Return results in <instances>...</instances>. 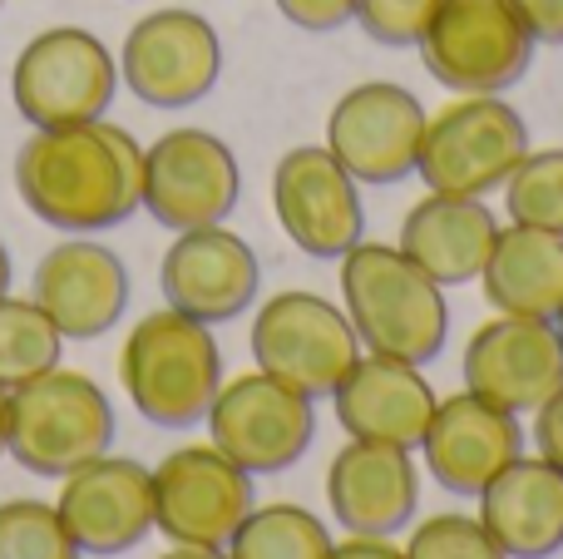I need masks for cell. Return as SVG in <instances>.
<instances>
[{
	"label": "cell",
	"instance_id": "24",
	"mask_svg": "<svg viewBox=\"0 0 563 559\" xmlns=\"http://www.w3.org/2000/svg\"><path fill=\"white\" fill-rule=\"evenodd\" d=\"M485 303L509 317H539L559 322L563 313V238L544 228L509 223L499 228L489 263L479 273Z\"/></svg>",
	"mask_w": 563,
	"mask_h": 559
},
{
	"label": "cell",
	"instance_id": "21",
	"mask_svg": "<svg viewBox=\"0 0 563 559\" xmlns=\"http://www.w3.org/2000/svg\"><path fill=\"white\" fill-rule=\"evenodd\" d=\"M327 505L346 535H400L420 511V465L406 446L346 441L327 465Z\"/></svg>",
	"mask_w": 563,
	"mask_h": 559
},
{
	"label": "cell",
	"instance_id": "4",
	"mask_svg": "<svg viewBox=\"0 0 563 559\" xmlns=\"http://www.w3.org/2000/svg\"><path fill=\"white\" fill-rule=\"evenodd\" d=\"M114 446V406L85 372H55L10 392L5 456L30 475H69Z\"/></svg>",
	"mask_w": 563,
	"mask_h": 559
},
{
	"label": "cell",
	"instance_id": "35",
	"mask_svg": "<svg viewBox=\"0 0 563 559\" xmlns=\"http://www.w3.org/2000/svg\"><path fill=\"white\" fill-rule=\"evenodd\" d=\"M158 559H228V550H208V545H174Z\"/></svg>",
	"mask_w": 563,
	"mask_h": 559
},
{
	"label": "cell",
	"instance_id": "17",
	"mask_svg": "<svg viewBox=\"0 0 563 559\" xmlns=\"http://www.w3.org/2000/svg\"><path fill=\"white\" fill-rule=\"evenodd\" d=\"M30 297L45 307L65 342H95L114 332L129 307V267L109 243L69 233L35 263Z\"/></svg>",
	"mask_w": 563,
	"mask_h": 559
},
{
	"label": "cell",
	"instance_id": "33",
	"mask_svg": "<svg viewBox=\"0 0 563 559\" xmlns=\"http://www.w3.org/2000/svg\"><path fill=\"white\" fill-rule=\"evenodd\" d=\"M539 45H563V0H509Z\"/></svg>",
	"mask_w": 563,
	"mask_h": 559
},
{
	"label": "cell",
	"instance_id": "11",
	"mask_svg": "<svg viewBox=\"0 0 563 559\" xmlns=\"http://www.w3.org/2000/svg\"><path fill=\"white\" fill-rule=\"evenodd\" d=\"M243 198L233 149L208 129H168L144 149V213L168 233L228 223Z\"/></svg>",
	"mask_w": 563,
	"mask_h": 559
},
{
	"label": "cell",
	"instance_id": "22",
	"mask_svg": "<svg viewBox=\"0 0 563 559\" xmlns=\"http://www.w3.org/2000/svg\"><path fill=\"white\" fill-rule=\"evenodd\" d=\"M475 501L479 525L509 559H549L563 550V471L539 451L509 461Z\"/></svg>",
	"mask_w": 563,
	"mask_h": 559
},
{
	"label": "cell",
	"instance_id": "5",
	"mask_svg": "<svg viewBox=\"0 0 563 559\" xmlns=\"http://www.w3.org/2000/svg\"><path fill=\"white\" fill-rule=\"evenodd\" d=\"M529 154V124L505 95H460L426 119L416 174L430 194L489 198Z\"/></svg>",
	"mask_w": 563,
	"mask_h": 559
},
{
	"label": "cell",
	"instance_id": "15",
	"mask_svg": "<svg viewBox=\"0 0 563 559\" xmlns=\"http://www.w3.org/2000/svg\"><path fill=\"white\" fill-rule=\"evenodd\" d=\"M460 376H465V392L515 416H534L563 382V337L554 322H539V317L495 313L465 342Z\"/></svg>",
	"mask_w": 563,
	"mask_h": 559
},
{
	"label": "cell",
	"instance_id": "26",
	"mask_svg": "<svg viewBox=\"0 0 563 559\" xmlns=\"http://www.w3.org/2000/svg\"><path fill=\"white\" fill-rule=\"evenodd\" d=\"M59 352H65V337L35 297H0V392H15L55 372Z\"/></svg>",
	"mask_w": 563,
	"mask_h": 559
},
{
	"label": "cell",
	"instance_id": "34",
	"mask_svg": "<svg viewBox=\"0 0 563 559\" xmlns=\"http://www.w3.org/2000/svg\"><path fill=\"white\" fill-rule=\"evenodd\" d=\"M331 559H406V550L390 545V535H346L331 545Z\"/></svg>",
	"mask_w": 563,
	"mask_h": 559
},
{
	"label": "cell",
	"instance_id": "7",
	"mask_svg": "<svg viewBox=\"0 0 563 559\" xmlns=\"http://www.w3.org/2000/svg\"><path fill=\"white\" fill-rule=\"evenodd\" d=\"M539 40L509 0H440L426 35L416 40L430 79L455 95H505L534 65Z\"/></svg>",
	"mask_w": 563,
	"mask_h": 559
},
{
	"label": "cell",
	"instance_id": "37",
	"mask_svg": "<svg viewBox=\"0 0 563 559\" xmlns=\"http://www.w3.org/2000/svg\"><path fill=\"white\" fill-rule=\"evenodd\" d=\"M5 421H10V392H0V456H5Z\"/></svg>",
	"mask_w": 563,
	"mask_h": 559
},
{
	"label": "cell",
	"instance_id": "23",
	"mask_svg": "<svg viewBox=\"0 0 563 559\" xmlns=\"http://www.w3.org/2000/svg\"><path fill=\"white\" fill-rule=\"evenodd\" d=\"M495 238H499V218L489 213L485 198L426 194L400 223L396 248L416 267H426L440 287H465L479 283Z\"/></svg>",
	"mask_w": 563,
	"mask_h": 559
},
{
	"label": "cell",
	"instance_id": "3",
	"mask_svg": "<svg viewBox=\"0 0 563 559\" xmlns=\"http://www.w3.org/2000/svg\"><path fill=\"white\" fill-rule=\"evenodd\" d=\"M119 386L158 431H188L208 421V406L223 386V352L213 342V327L178 307L139 317L119 347Z\"/></svg>",
	"mask_w": 563,
	"mask_h": 559
},
{
	"label": "cell",
	"instance_id": "2",
	"mask_svg": "<svg viewBox=\"0 0 563 559\" xmlns=\"http://www.w3.org/2000/svg\"><path fill=\"white\" fill-rule=\"evenodd\" d=\"M341 263V307L356 327L361 347L400 362H435L450 337L445 287L416 267L396 243H366L361 238Z\"/></svg>",
	"mask_w": 563,
	"mask_h": 559
},
{
	"label": "cell",
	"instance_id": "25",
	"mask_svg": "<svg viewBox=\"0 0 563 559\" xmlns=\"http://www.w3.org/2000/svg\"><path fill=\"white\" fill-rule=\"evenodd\" d=\"M228 559H331V530L307 505H253L228 540Z\"/></svg>",
	"mask_w": 563,
	"mask_h": 559
},
{
	"label": "cell",
	"instance_id": "28",
	"mask_svg": "<svg viewBox=\"0 0 563 559\" xmlns=\"http://www.w3.org/2000/svg\"><path fill=\"white\" fill-rule=\"evenodd\" d=\"M0 559H85L69 540L65 520L45 501L0 505Z\"/></svg>",
	"mask_w": 563,
	"mask_h": 559
},
{
	"label": "cell",
	"instance_id": "19",
	"mask_svg": "<svg viewBox=\"0 0 563 559\" xmlns=\"http://www.w3.org/2000/svg\"><path fill=\"white\" fill-rule=\"evenodd\" d=\"M416 451L426 456V471L435 475L440 491L475 501L509 461L525 456V426L515 412L485 402V396L455 392L435 406Z\"/></svg>",
	"mask_w": 563,
	"mask_h": 559
},
{
	"label": "cell",
	"instance_id": "27",
	"mask_svg": "<svg viewBox=\"0 0 563 559\" xmlns=\"http://www.w3.org/2000/svg\"><path fill=\"white\" fill-rule=\"evenodd\" d=\"M509 223L563 238V149H529L505 178Z\"/></svg>",
	"mask_w": 563,
	"mask_h": 559
},
{
	"label": "cell",
	"instance_id": "20",
	"mask_svg": "<svg viewBox=\"0 0 563 559\" xmlns=\"http://www.w3.org/2000/svg\"><path fill=\"white\" fill-rule=\"evenodd\" d=\"M331 406H336V421L351 441H380L416 451L440 396L416 362L361 352L331 392Z\"/></svg>",
	"mask_w": 563,
	"mask_h": 559
},
{
	"label": "cell",
	"instance_id": "13",
	"mask_svg": "<svg viewBox=\"0 0 563 559\" xmlns=\"http://www.w3.org/2000/svg\"><path fill=\"white\" fill-rule=\"evenodd\" d=\"M426 105L396 79H366L346 89L327 114V149L356 184L390 188L416 174Z\"/></svg>",
	"mask_w": 563,
	"mask_h": 559
},
{
	"label": "cell",
	"instance_id": "16",
	"mask_svg": "<svg viewBox=\"0 0 563 559\" xmlns=\"http://www.w3.org/2000/svg\"><path fill=\"white\" fill-rule=\"evenodd\" d=\"M55 511L79 555H129L154 530V471L104 451L59 475Z\"/></svg>",
	"mask_w": 563,
	"mask_h": 559
},
{
	"label": "cell",
	"instance_id": "12",
	"mask_svg": "<svg viewBox=\"0 0 563 559\" xmlns=\"http://www.w3.org/2000/svg\"><path fill=\"white\" fill-rule=\"evenodd\" d=\"M253 505V475L213 441L178 446L154 465V530H164L174 545L228 550Z\"/></svg>",
	"mask_w": 563,
	"mask_h": 559
},
{
	"label": "cell",
	"instance_id": "8",
	"mask_svg": "<svg viewBox=\"0 0 563 559\" xmlns=\"http://www.w3.org/2000/svg\"><path fill=\"white\" fill-rule=\"evenodd\" d=\"M361 357V337L351 327L346 307H336L331 297L291 287L257 307L253 317V362L257 372L287 382L291 392L321 396L336 392V382L351 372V362Z\"/></svg>",
	"mask_w": 563,
	"mask_h": 559
},
{
	"label": "cell",
	"instance_id": "39",
	"mask_svg": "<svg viewBox=\"0 0 563 559\" xmlns=\"http://www.w3.org/2000/svg\"><path fill=\"white\" fill-rule=\"evenodd\" d=\"M0 6H5V0H0Z\"/></svg>",
	"mask_w": 563,
	"mask_h": 559
},
{
	"label": "cell",
	"instance_id": "30",
	"mask_svg": "<svg viewBox=\"0 0 563 559\" xmlns=\"http://www.w3.org/2000/svg\"><path fill=\"white\" fill-rule=\"evenodd\" d=\"M440 0H356V25L366 30L376 45H416L420 35H426L430 15H435Z\"/></svg>",
	"mask_w": 563,
	"mask_h": 559
},
{
	"label": "cell",
	"instance_id": "31",
	"mask_svg": "<svg viewBox=\"0 0 563 559\" xmlns=\"http://www.w3.org/2000/svg\"><path fill=\"white\" fill-rule=\"evenodd\" d=\"M277 15L297 30H311V35H327V30H341L351 15H356V0H273Z\"/></svg>",
	"mask_w": 563,
	"mask_h": 559
},
{
	"label": "cell",
	"instance_id": "36",
	"mask_svg": "<svg viewBox=\"0 0 563 559\" xmlns=\"http://www.w3.org/2000/svg\"><path fill=\"white\" fill-rule=\"evenodd\" d=\"M10 277H15L10 273V253H5V243H0V297L10 293Z\"/></svg>",
	"mask_w": 563,
	"mask_h": 559
},
{
	"label": "cell",
	"instance_id": "1",
	"mask_svg": "<svg viewBox=\"0 0 563 559\" xmlns=\"http://www.w3.org/2000/svg\"><path fill=\"white\" fill-rule=\"evenodd\" d=\"M15 194L55 233H104L144 208V144L109 119L30 129L15 149Z\"/></svg>",
	"mask_w": 563,
	"mask_h": 559
},
{
	"label": "cell",
	"instance_id": "32",
	"mask_svg": "<svg viewBox=\"0 0 563 559\" xmlns=\"http://www.w3.org/2000/svg\"><path fill=\"white\" fill-rule=\"evenodd\" d=\"M529 431H534V451L544 456L549 465L563 471V382L554 386V396L534 412V426H529Z\"/></svg>",
	"mask_w": 563,
	"mask_h": 559
},
{
	"label": "cell",
	"instance_id": "18",
	"mask_svg": "<svg viewBox=\"0 0 563 559\" xmlns=\"http://www.w3.org/2000/svg\"><path fill=\"white\" fill-rule=\"evenodd\" d=\"M158 287H164L168 307L218 327L243 317L257 303L263 263H257L253 243L238 238L233 228H188V233H174V243H168L164 263H158Z\"/></svg>",
	"mask_w": 563,
	"mask_h": 559
},
{
	"label": "cell",
	"instance_id": "14",
	"mask_svg": "<svg viewBox=\"0 0 563 559\" xmlns=\"http://www.w3.org/2000/svg\"><path fill=\"white\" fill-rule=\"evenodd\" d=\"M273 213L307 257H341L366 238L361 184L327 144H297L273 168Z\"/></svg>",
	"mask_w": 563,
	"mask_h": 559
},
{
	"label": "cell",
	"instance_id": "10",
	"mask_svg": "<svg viewBox=\"0 0 563 559\" xmlns=\"http://www.w3.org/2000/svg\"><path fill=\"white\" fill-rule=\"evenodd\" d=\"M208 436L247 475H282L317 441V402L267 372H243L218 386Z\"/></svg>",
	"mask_w": 563,
	"mask_h": 559
},
{
	"label": "cell",
	"instance_id": "38",
	"mask_svg": "<svg viewBox=\"0 0 563 559\" xmlns=\"http://www.w3.org/2000/svg\"><path fill=\"white\" fill-rule=\"evenodd\" d=\"M554 327H559V337H563V313H559V322H554Z\"/></svg>",
	"mask_w": 563,
	"mask_h": 559
},
{
	"label": "cell",
	"instance_id": "9",
	"mask_svg": "<svg viewBox=\"0 0 563 559\" xmlns=\"http://www.w3.org/2000/svg\"><path fill=\"white\" fill-rule=\"evenodd\" d=\"M223 75V40L213 20L184 6L148 10L119 45V85L148 109H188L213 95Z\"/></svg>",
	"mask_w": 563,
	"mask_h": 559
},
{
	"label": "cell",
	"instance_id": "6",
	"mask_svg": "<svg viewBox=\"0 0 563 559\" xmlns=\"http://www.w3.org/2000/svg\"><path fill=\"white\" fill-rule=\"evenodd\" d=\"M119 95V59L79 25H49L10 65V99L30 129L104 119Z\"/></svg>",
	"mask_w": 563,
	"mask_h": 559
},
{
	"label": "cell",
	"instance_id": "29",
	"mask_svg": "<svg viewBox=\"0 0 563 559\" xmlns=\"http://www.w3.org/2000/svg\"><path fill=\"white\" fill-rule=\"evenodd\" d=\"M406 559H509L499 550V540L479 525V515H430L410 530V545H400Z\"/></svg>",
	"mask_w": 563,
	"mask_h": 559
}]
</instances>
